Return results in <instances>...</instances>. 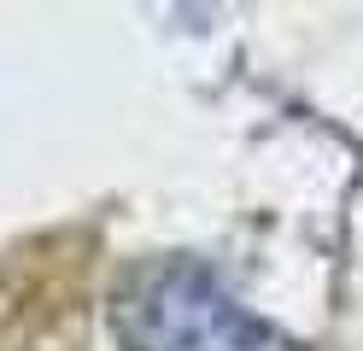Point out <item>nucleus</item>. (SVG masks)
I'll use <instances>...</instances> for the list:
<instances>
[{
	"instance_id": "obj_1",
	"label": "nucleus",
	"mask_w": 363,
	"mask_h": 351,
	"mask_svg": "<svg viewBox=\"0 0 363 351\" xmlns=\"http://www.w3.org/2000/svg\"><path fill=\"white\" fill-rule=\"evenodd\" d=\"M111 334L123 351H305L194 257L135 264L111 293Z\"/></svg>"
}]
</instances>
